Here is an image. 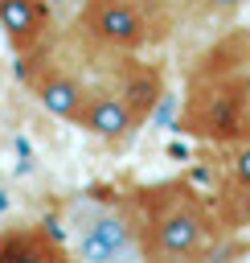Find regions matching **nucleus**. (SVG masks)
Segmentation results:
<instances>
[{"label": "nucleus", "mask_w": 250, "mask_h": 263, "mask_svg": "<svg viewBox=\"0 0 250 263\" xmlns=\"http://www.w3.org/2000/svg\"><path fill=\"white\" fill-rule=\"evenodd\" d=\"M119 95L131 103V111H135L139 123H143V119L156 111V103H160V70L131 62V66L119 74Z\"/></svg>", "instance_id": "9"}, {"label": "nucleus", "mask_w": 250, "mask_h": 263, "mask_svg": "<svg viewBox=\"0 0 250 263\" xmlns=\"http://www.w3.org/2000/svg\"><path fill=\"white\" fill-rule=\"evenodd\" d=\"M82 4H86V0H45V8L53 12V21H70V16H78Z\"/></svg>", "instance_id": "12"}, {"label": "nucleus", "mask_w": 250, "mask_h": 263, "mask_svg": "<svg viewBox=\"0 0 250 263\" xmlns=\"http://www.w3.org/2000/svg\"><path fill=\"white\" fill-rule=\"evenodd\" d=\"M0 29L16 49V58H25L45 45L53 29V12L45 8V0H0Z\"/></svg>", "instance_id": "6"}, {"label": "nucleus", "mask_w": 250, "mask_h": 263, "mask_svg": "<svg viewBox=\"0 0 250 263\" xmlns=\"http://www.w3.org/2000/svg\"><path fill=\"white\" fill-rule=\"evenodd\" d=\"M61 259H66V247L45 222L0 230V263H61Z\"/></svg>", "instance_id": "8"}, {"label": "nucleus", "mask_w": 250, "mask_h": 263, "mask_svg": "<svg viewBox=\"0 0 250 263\" xmlns=\"http://www.w3.org/2000/svg\"><path fill=\"white\" fill-rule=\"evenodd\" d=\"M246 0H205V8L209 12H234V8H242Z\"/></svg>", "instance_id": "13"}, {"label": "nucleus", "mask_w": 250, "mask_h": 263, "mask_svg": "<svg viewBox=\"0 0 250 263\" xmlns=\"http://www.w3.org/2000/svg\"><path fill=\"white\" fill-rule=\"evenodd\" d=\"M246 103H250V78L217 74L189 95L180 132H193V136H205V140H217V144L242 140V136H250Z\"/></svg>", "instance_id": "2"}, {"label": "nucleus", "mask_w": 250, "mask_h": 263, "mask_svg": "<svg viewBox=\"0 0 250 263\" xmlns=\"http://www.w3.org/2000/svg\"><path fill=\"white\" fill-rule=\"evenodd\" d=\"M127 214L139 230V251L152 259H205L217 242V214L189 177L135 189Z\"/></svg>", "instance_id": "1"}, {"label": "nucleus", "mask_w": 250, "mask_h": 263, "mask_svg": "<svg viewBox=\"0 0 250 263\" xmlns=\"http://www.w3.org/2000/svg\"><path fill=\"white\" fill-rule=\"evenodd\" d=\"M20 78H29L33 82V95H37V103L49 111V115H57V119H66V123H78L82 119V107H86V82L82 78H74L70 70H61V66H45L41 74H20Z\"/></svg>", "instance_id": "7"}, {"label": "nucleus", "mask_w": 250, "mask_h": 263, "mask_svg": "<svg viewBox=\"0 0 250 263\" xmlns=\"http://www.w3.org/2000/svg\"><path fill=\"white\" fill-rule=\"evenodd\" d=\"M230 177L234 185H250V136H242V144L230 156Z\"/></svg>", "instance_id": "10"}, {"label": "nucleus", "mask_w": 250, "mask_h": 263, "mask_svg": "<svg viewBox=\"0 0 250 263\" xmlns=\"http://www.w3.org/2000/svg\"><path fill=\"white\" fill-rule=\"evenodd\" d=\"M82 132H90L94 140H107V144H119L127 140L135 127H139V115L131 111V103L119 95V90H90L86 95V107H82V119H78Z\"/></svg>", "instance_id": "5"}, {"label": "nucleus", "mask_w": 250, "mask_h": 263, "mask_svg": "<svg viewBox=\"0 0 250 263\" xmlns=\"http://www.w3.org/2000/svg\"><path fill=\"white\" fill-rule=\"evenodd\" d=\"M78 21L98 45L119 49V53H135L152 41L148 16L135 0H86L78 8Z\"/></svg>", "instance_id": "3"}, {"label": "nucleus", "mask_w": 250, "mask_h": 263, "mask_svg": "<svg viewBox=\"0 0 250 263\" xmlns=\"http://www.w3.org/2000/svg\"><path fill=\"white\" fill-rule=\"evenodd\" d=\"M82 255L90 259H119V255H143L139 251V230L127 210H102L90 214L82 226Z\"/></svg>", "instance_id": "4"}, {"label": "nucleus", "mask_w": 250, "mask_h": 263, "mask_svg": "<svg viewBox=\"0 0 250 263\" xmlns=\"http://www.w3.org/2000/svg\"><path fill=\"white\" fill-rule=\"evenodd\" d=\"M234 222L238 226H250V185H238L234 189Z\"/></svg>", "instance_id": "11"}]
</instances>
